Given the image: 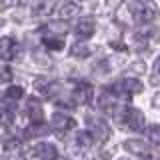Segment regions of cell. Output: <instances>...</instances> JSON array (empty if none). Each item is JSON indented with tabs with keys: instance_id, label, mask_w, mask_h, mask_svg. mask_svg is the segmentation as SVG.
Returning a JSON list of instances; mask_svg holds the SVG:
<instances>
[{
	"instance_id": "6da1fadb",
	"label": "cell",
	"mask_w": 160,
	"mask_h": 160,
	"mask_svg": "<svg viewBox=\"0 0 160 160\" xmlns=\"http://www.w3.org/2000/svg\"><path fill=\"white\" fill-rule=\"evenodd\" d=\"M128 10L132 12V16L136 22L146 24L158 18V8L152 0H130L128 2Z\"/></svg>"
},
{
	"instance_id": "d6986e66",
	"label": "cell",
	"mask_w": 160,
	"mask_h": 160,
	"mask_svg": "<svg viewBox=\"0 0 160 160\" xmlns=\"http://www.w3.org/2000/svg\"><path fill=\"white\" fill-rule=\"evenodd\" d=\"M42 42H44V46L50 48V50H62V48H64V40H62V38H52V36L48 38V36H46Z\"/></svg>"
},
{
	"instance_id": "2e32d148",
	"label": "cell",
	"mask_w": 160,
	"mask_h": 160,
	"mask_svg": "<svg viewBox=\"0 0 160 160\" xmlns=\"http://www.w3.org/2000/svg\"><path fill=\"white\" fill-rule=\"evenodd\" d=\"M14 122V112L8 106H0V126H12Z\"/></svg>"
},
{
	"instance_id": "7c38bea8",
	"label": "cell",
	"mask_w": 160,
	"mask_h": 160,
	"mask_svg": "<svg viewBox=\"0 0 160 160\" xmlns=\"http://www.w3.org/2000/svg\"><path fill=\"white\" fill-rule=\"evenodd\" d=\"M94 30H96V22H94V18H90V16H86V18H82L78 22V26H76V34L80 38H90L94 34Z\"/></svg>"
},
{
	"instance_id": "4fadbf2b",
	"label": "cell",
	"mask_w": 160,
	"mask_h": 160,
	"mask_svg": "<svg viewBox=\"0 0 160 160\" xmlns=\"http://www.w3.org/2000/svg\"><path fill=\"white\" fill-rule=\"evenodd\" d=\"M78 14H80V6L76 2H70V0H66V2L58 8V16L62 20H70V18L78 16Z\"/></svg>"
},
{
	"instance_id": "484cf974",
	"label": "cell",
	"mask_w": 160,
	"mask_h": 160,
	"mask_svg": "<svg viewBox=\"0 0 160 160\" xmlns=\"http://www.w3.org/2000/svg\"><path fill=\"white\" fill-rule=\"evenodd\" d=\"M60 160H68V158H60Z\"/></svg>"
},
{
	"instance_id": "ba28073f",
	"label": "cell",
	"mask_w": 160,
	"mask_h": 160,
	"mask_svg": "<svg viewBox=\"0 0 160 160\" xmlns=\"http://www.w3.org/2000/svg\"><path fill=\"white\" fill-rule=\"evenodd\" d=\"M16 52H18L16 40L10 38V36L0 38V58L2 60H12L14 56H16Z\"/></svg>"
},
{
	"instance_id": "5bb4252c",
	"label": "cell",
	"mask_w": 160,
	"mask_h": 160,
	"mask_svg": "<svg viewBox=\"0 0 160 160\" xmlns=\"http://www.w3.org/2000/svg\"><path fill=\"white\" fill-rule=\"evenodd\" d=\"M98 106L102 112L106 114H114V110H116V102H114V96H108V94H102V96L98 98Z\"/></svg>"
},
{
	"instance_id": "52a82bcc",
	"label": "cell",
	"mask_w": 160,
	"mask_h": 160,
	"mask_svg": "<svg viewBox=\"0 0 160 160\" xmlns=\"http://www.w3.org/2000/svg\"><path fill=\"white\" fill-rule=\"evenodd\" d=\"M26 114H28V118L32 120L34 124H42V120H44V110H42L40 100L28 98V102H26Z\"/></svg>"
},
{
	"instance_id": "30bf717a",
	"label": "cell",
	"mask_w": 160,
	"mask_h": 160,
	"mask_svg": "<svg viewBox=\"0 0 160 160\" xmlns=\"http://www.w3.org/2000/svg\"><path fill=\"white\" fill-rule=\"evenodd\" d=\"M124 148H126L130 154H136V156H142V158L148 156V144L144 142V140H136V138L126 140V142H124Z\"/></svg>"
},
{
	"instance_id": "7402d4cb",
	"label": "cell",
	"mask_w": 160,
	"mask_h": 160,
	"mask_svg": "<svg viewBox=\"0 0 160 160\" xmlns=\"http://www.w3.org/2000/svg\"><path fill=\"white\" fill-rule=\"evenodd\" d=\"M76 142H78V146H80V148H88L90 144H92V136H90L88 132H78Z\"/></svg>"
},
{
	"instance_id": "8fae6325",
	"label": "cell",
	"mask_w": 160,
	"mask_h": 160,
	"mask_svg": "<svg viewBox=\"0 0 160 160\" xmlns=\"http://www.w3.org/2000/svg\"><path fill=\"white\" fill-rule=\"evenodd\" d=\"M36 88H38L46 98H54V96H56V92L60 90V84H58V82H54V80L38 78V80H36Z\"/></svg>"
},
{
	"instance_id": "d4e9b609",
	"label": "cell",
	"mask_w": 160,
	"mask_h": 160,
	"mask_svg": "<svg viewBox=\"0 0 160 160\" xmlns=\"http://www.w3.org/2000/svg\"><path fill=\"white\" fill-rule=\"evenodd\" d=\"M150 160H160V158H150Z\"/></svg>"
},
{
	"instance_id": "5b68a950",
	"label": "cell",
	"mask_w": 160,
	"mask_h": 160,
	"mask_svg": "<svg viewBox=\"0 0 160 160\" xmlns=\"http://www.w3.org/2000/svg\"><path fill=\"white\" fill-rule=\"evenodd\" d=\"M92 96H94V88H92V84H88V82H78L72 90V98H74V102H78V104L92 102Z\"/></svg>"
},
{
	"instance_id": "8992f818",
	"label": "cell",
	"mask_w": 160,
	"mask_h": 160,
	"mask_svg": "<svg viewBox=\"0 0 160 160\" xmlns=\"http://www.w3.org/2000/svg\"><path fill=\"white\" fill-rule=\"evenodd\" d=\"M32 154L40 160H58V150L50 142H40L32 148Z\"/></svg>"
},
{
	"instance_id": "44dd1931",
	"label": "cell",
	"mask_w": 160,
	"mask_h": 160,
	"mask_svg": "<svg viewBox=\"0 0 160 160\" xmlns=\"http://www.w3.org/2000/svg\"><path fill=\"white\" fill-rule=\"evenodd\" d=\"M52 6H54V0H42V2L36 6V14H38V16H42V14H48L50 10H52Z\"/></svg>"
},
{
	"instance_id": "603a6c76",
	"label": "cell",
	"mask_w": 160,
	"mask_h": 160,
	"mask_svg": "<svg viewBox=\"0 0 160 160\" xmlns=\"http://www.w3.org/2000/svg\"><path fill=\"white\" fill-rule=\"evenodd\" d=\"M150 82H152V84H160V56L156 58V62H154V68H152V76H150Z\"/></svg>"
},
{
	"instance_id": "277c9868",
	"label": "cell",
	"mask_w": 160,
	"mask_h": 160,
	"mask_svg": "<svg viewBox=\"0 0 160 160\" xmlns=\"http://www.w3.org/2000/svg\"><path fill=\"white\" fill-rule=\"evenodd\" d=\"M120 120L126 124V128L136 130V132L144 128V114L140 112V110H136V108H126V110H122V116H120Z\"/></svg>"
},
{
	"instance_id": "9c48e42d",
	"label": "cell",
	"mask_w": 160,
	"mask_h": 160,
	"mask_svg": "<svg viewBox=\"0 0 160 160\" xmlns=\"http://www.w3.org/2000/svg\"><path fill=\"white\" fill-rule=\"evenodd\" d=\"M74 126H76L74 118H70L62 112H56L52 116V128L56 130V132H68V130H72Z\"/></svg>"
},
{
	"instance_id": "7a4b0ae2",
	"label": "cell",
	"mask_w": 160,
	"mask_h": 160,
	"mask_svg": "<svg viewBox=\"0 0 160 160\" xmlns=\"http://www.w3.org/2000/svg\"><path fill=\"white\" fill-rule=\"evenodd\" d=\"M142 82L136 78H122L118 80V82H114L112 86H108L110 94H112L114 98H130L132 94H138L142 92Z\"/></svg>"
},
{
	"instance_id": "3957f363",
	"label": "cell",
	"mask_w": 160,
	"mask_h": 160,
	"mask_svg": "<svg viewBox=\"0 0 160 160\" xmlns=\"http://www.w3.org/2000/svg\"><path fill=\"white\" fill-rule=\"evenodd\" d=\"M88 122V134L92 136V140H96V142H106L110 138V128L108 124L104 122L102 118H96V116H88L86 118Z\"/></svg>"
},
{
	"instance_id": "e0dca14e",
	"label": "cell",
	"mask_w": 160,
	"mask_h": 160,
	"mask_svg": "<svg viewBox=\"0 0 160 160\" xmlns=\"http://www.w3.org/2000/svg\"><path fill=\"white\" fill-rule=\"evenodd\" d=\"M70 54H72V56H76V58H86V56L92 54V48L86 46V44H74L72 50H70Z\"/></svg>"
},
{
	"instance_id": "ffe728a7",
	"label": "cell",
	"mask_w": 160,
	"mask_h": 160,
	"mask_svg": "<svg viewBox=\"0 0 160 160\" xmlns=\"http://www.w3.org/2000/svg\"><path fill=\"white\" fill-rule=\"evenodd\" d=\"M146 136L152 144H160V126L158 124H154V126H150L146 130Z\"/></svg>"
},
{
	"instance_id": "cb8c5ba5",
	"label": "cell",
	"mask_w": 160,
	"mask_h": 160,
	"mask_svg": "<svg viewBox=\"0 0 160 160\" xmlns=\"http://www.w3.org/2000/svg\"><path fill=\"white\" fill-rule=\"evenodd\" d=\"M12 80V70L8 66H4V64H0V84L2 82H10Z\"/></svg>"
},
{
	"instance_id": "9a60e30c",
	"label": "cell",
	"mask_w": 160,
	"mask_h": 160,
	"mask_svg": "<svg viewBox=\"0 0 160 160\" xmlns=\"http://www.w3.org/2000/svg\"><path fill=\"white\" fill-rule=\"evenodd\" d=\"M22 96H24V90L20 86H10L6 92H4V100H6V102H18Z\"/></svg>"
},
{
	"instance_id": "ac0fdd59",
	"label": "cell",
	"mask_w": 160,
	"mask_h": 160,
	"mask_svg": "<svg viewBox=\"0 0 160 160\" xmlns=\"http://www.w3.org/2000/svg\"><path fill=\"white\" fill-rule=\"evenodd\" d=\"M2 148L4 150H16V148H20V138L6 134V136L2 138Z\"/></svg>"
}]
</instances>
